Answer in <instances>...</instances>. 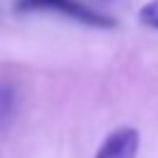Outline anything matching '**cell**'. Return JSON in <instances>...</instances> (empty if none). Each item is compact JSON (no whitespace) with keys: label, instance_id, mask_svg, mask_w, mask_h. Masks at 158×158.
Instances as JSON below:
<instances>
[{"label":"cell","instance_id":"1","mask_svg":"<svg viewBox=\"0 0 158 158\" xmlns=\"http://www.w3.org/2000/svg\"><path fill=\"white\" fill-rule=\"evenodd\" d=\"M19 12H58V14L68 16V19L77 21L84 26H93V28H114V19L107 14H100L93 7L79 2V0H19L16 2Z\"/></svg>","mask_w":158,"mask_h":158},{"label":"cell","instance_id":"2","mask_svg":"<svg viewBox=\"0 0 158 158\" xmlns=\"http://www.w3.org/2000/svg\"><path fill=\"white\" fill-rule=\"evenodd\" d=\"M139 151V133L135 128H116L105 137L93 158H137Z\"/></svg>","mask_w":158,"mask_h":158},{"label":"cell","instance_id":"3","mask_svg":"<svg viewBox=\"0 0 158 158\" xmlns=\"http://www.w3.org/2000/svg\"><path fill=\"white\" fill-rule=\"evenodd\" d=\"M14 112V89L0 81V123H7Z\"/></svg>","mask_w":158,"mask_h":158},{"label":"cell","instance_id":"4","mask_svg":"<svg viewBox=\"0 0 158 158\" xmlns=\"http://www.w3.org/2000/svg\"><path fill=\"white\" fill-rule=\"evenodd\" d=\"M137 19H139V23H142V26L158 30V0H149L147 5L139 10Z\"/></svg>","mask_w":158,"mask_h":158}]
</instances>
